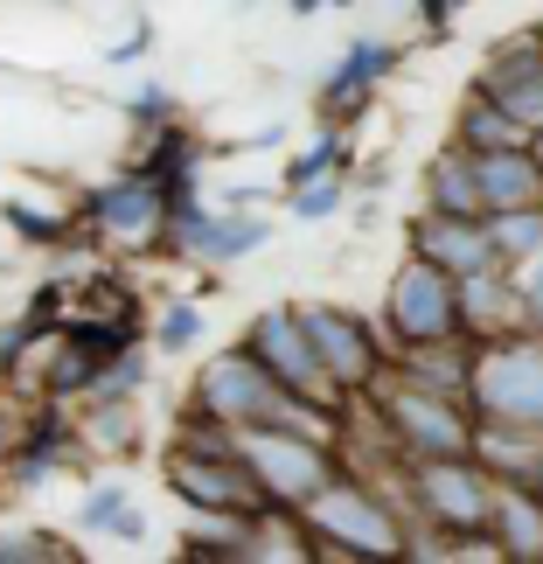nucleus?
Instances as JSON below:
<instances>
[{
  "mask_svg": "<svg viewBox=\"0 0 543 564\" xmlns=\"http://www.w3.org/2000/svg\"><path fill=\"white\" fill-rule=\"evenodd\" d=\"M335 161H341V154H335V140H321V147H314L307 161H293V182H307V175H328Z\"/></svg>",
  "mask_w": 543,
  "mask_h": 564,
  "instance_id": "25",
  "label": "nucleus"
},
{
  "mask_svg": "<svg viewBox=\"0 0 543 564\" xmlns=\"http://www.w3.org/2000/svg\"><path fill=\"white\" fill-rule=\"evenodd\" d=\"M251 245H265V224H209L203 230V258H237V251H251Z\"/></svg>",
  "mask_w": 543,
  "mask_h": 564,
  "instance_id": "21",
  "label": "nucleus"
},
{
  "mask_svg": "<svg viewBox=\"0 0 543 564\" xmlns=\"http://www.w3.org/2000/svg\"><path fill=\"white\" fill-rule=\"evenodd\" d=\"M411 488H419L432 523L453 530V536H481L488 516H495V488L467 453H432V460H419V481Z\"/></svg>",
  "mask_w": 543,
  "mask_h": 564,
  "instance_id": "7",
  "label": "nucleus"
},
{
  "mask_svg": "<svg viewBox=\"0 0 543 564\" xmlns=\"http://www.w3.org/2000/svg\"><path fill=\"white\" fill-rule=\"evenodd\" d=\"M481 91L502 105L509 119H523V126H543V42H523V50H509V56H495L488 63V84Z\"/></svg>",
  "mask_w": 543,
  "mask_h": 564,
  "instance_id": "12",
  "label": "nucleus"
},
{
  "mask_svg": "<svg viewBox=\"0 0 543 564\" xmlns=\"http://www.w3.org/2000/svg\"><path fill=\"white\" fill-rule=\"evenodd\" d=\"M474 411L502 425H543V341H495L474 356Z\"/></svg>",
  "mask_w": 543,
  "mask_h": 564,
  "instance_id": "5",
  "label": "nucleus"
},
{
  "mask_svg": "<svg viewBox=\"0 0 543 564\" xmlns=\"http://www.w3.org/2000/svg\"><path fill=\"white\" fill-rule=\"evenodd\" d=\"M425 203L446 209V216H488V195H481V161L467 147H453L425 167Z\"/></svg>",
  "mask_w": 543,
  "mask_h": 564,
  "instance_id": "16",
  "label": "nucleus"
},
{
  "mask_svg": "<svg viewBox=\"0 0 543 564\" xmlns=\"http://www.w3.org/2000/svg\"><path fill=\"white\" fill-rule=\"evenodd\" d=\"M307 516H314L321 536H335V544H341V557H398L404 551V536H398V523H390L383 495H369L356 481L321 488L314 502H307Z\"/></svg>",
  "mask_w": 543,
  "mask_h": 564,
  "instance_id": "8",
  "label": "nucleus"
},
{
  "mask_svg": "<svg viewBox=\"0 0 543 564\" xmlns=\"http://www.w3.org/2000/svg\"><path fill=\"white\" fill-rule=\"evenodd\" d=\"M195 328H203V321H195V307H167V321H161V341H167V349H188V341H195Z\"/></svg>",
  "mask_w": 543,
  "mask_h": 564,
  "instance_id": "23",
  "label": "nucleus"
},
{
  "mask_svg": "<svg viewBox=\"0 0 543 564\" xmlns=\"http://www.w3.org/2000/svg\"><path fill=\"white\" fill-rule=\"evenodd\" d=\"M245 349L265 362V370L286 383L293 398H314V404H335V411H341V390H335L328 362H321L314 335H307V314H286V307L258 314V321H251V335H245Z\"/></svg>",
  "mask_w": 543,
  "mask_h": 564,
  "instance_id": "6",
  "label": "nucleus"
},
{
  "mask_svg": "<svg viewBox=\"0 0 543 564\" xmlns=\"http://www.w3.org/2000/svg\"><path fill=\"white\" fill-rule=\"evenodd\" d=\"M481 161V195H488V216L495 209H530L543 203V161L530 147H502V154H474Z\"/></svg>",
  "mask_w": 543,
  "mask_h": 564,
  "instance_id": "13",
  "label": "nucleus"
},
{
  "mask_svg": "<svg viewBox=\"0 0 543 564\" xmlns=\"http://www.w3.org/2000/svg\"><path fill=\"white\" fill-rule=\"evenodd\" d=\"M91 216H98L105 237H119L126 251H140V245H154V237H167V188L154 175L119 182V188H105L91 203Z\"/></svg>",
  "mask_w": 543,
  "mask_h": 564,
  "instance_id": "10",
  "label": "nucleus"
},
{
  "mask_svg": "<svg viewBox=\"0 0 543 564\" xmlns=\"http://www.w3.org/2000/svg\"><path fill=\"white\" fill-rule=\"evenodd\" d=\"M515 293H523V307L543 321V251H530V258H515Z\"/></svg>",
  "mask_w": 543,
  "mask_h": 564,
  "instance_id": "22",
  "label": "nucleus"
},
{
  "mask_svg": "<svg viewBox=\"0 0 543 564\" xmlns=\"http://www.w3.org/2000/svg\"><path fill=\"white\" fill-rule=\"evenodd\" d=\"M411 258H432V265L453 272V279H467V272H481V265H502L488 216H446V209H425L419 216V230H411Z\"/></svg>",
  "mask_w": 543,
  "mask_h": 564,
  "instance_id": "9",
  "label": "nucleus"
},
{
  "mask_svg": "<svg viewBox=\"0 0 543 564\" xmlns=\"http://www.w3.org/2000/svg\"><path fill=\"white\" fill-rule=\"evenodd\" d=\"M286 404H293V390L279 383L251 349L216 356L209 370H203V383H195V411H209V419L230 425V432H245V425H279V419H286Z\"/></svg>",
  "mask_w": 543,
  "mask_h": 564,
  "instance_id": "3",
  "label": "nucleus"
},
{
  "mask_svg": "<svg viewBox=\"0 0 543 564\" xmlns=\"http://www.w3.org/2000/svg\"><path fill=\"white\" fill-rule=\"evenodd\" d=\"M307 335H314L321 362H328L335 390H362V383H377V341L362 335V321H356V314L307 307Z\"/></svg>",
  "mask_w": 543,
  "mask_h": 564,
  "instance_id": "11",
  "label": "nucleus"
},
{
  "mask_svg": "<svg viewBox=\"0 0 543 564\" xmlns=\"http://www.w3.org/2000/svg\"><path fill=\"white\" fill-rule=\"evenodd\" d=\"M390 70V50H383V42H362V50L349 56V70H335L328 77V98H321V112H341V119H349V112H362V98H369V84H377Z\"/></svg>",
  "mask_w": 543,
  "mask_h": 564,
  "instance_id": "17",
  "label": "nucleus"
},
{
  "mask_svg": "<svg viewBox=\"0 0 543 564\" xmlns=\"http://www.w3.org/2000/svg\"><path fill=\"white\" fill-rule=\"evenodd\" d=\"M523 133H530V126H523V119H509L488 91L474 98V105H467V119H460V147H467V154H502V147H530Z\"/></svg>",
  "mask_w": 543,
  "mask_h": 564,
  "instance_id": "18",
  "label": "nucleus"
},
{
  "mask_svg": "<svg viewBox=\"0 0 543 564\" xmlns=\"http://www.w3.org/2000/svg\"><path fill=\"white\" fill-rule=\"evenodd\" d=\"M237 453L251 460V474L265 481L272 502H286V509H307L321 488H335V453L321 440H307V432L245 425V432H237Z\"/></svg>",
  "mask_w": 543,
  "mask_h": 564,
  "instance_id": "1",
  "label": "nucleus"
},
{
  "mask_svg": "<svg viewBox=\"0 0 543 564\" xmlns=\"http://www.w3.org/2000/svg\"><path fill=\"white\" fill-rule=\"evenodd\" d=\"M515 307H523V293H515V279L502 265H481L460 279V328L467 335H502L515 321Z\"/></svg>",
  "mask_w": 543,
  "mask_h": 564,
  "instance_id": "14",
  "label": "nucleus"
},
{
  "mask_svg": "<svg viewBox=\"0 0 543 564\" xmlns=\"http://www.w3.org/2000/svg\"><path fill=\"white\" fill-rule=\"evenodd\" d=\"M335 195H341V182H314V188H300V203H293V209H300V216H328V209H335Z\"/></svg>",
  "mask_w": 543,
  "mask_h": 564,
  "instance_id": "24",
  "label": "nucleus"
},
{
  "mask_svg": "<svg viewBox=\"0 0 543 564\" xmlns=\"http://www.w3.org/2000/svg\"><path fill=\"white\" fill-rule=\"evenodd\" d=\"M383 328H390L398 349L453 341L460 335V279L439 272L432 258H411V265L390 279V293H383Z\"/></svg>",
  "mask_w": 543,
  "mask_h": 564,
  "instance_id": "2",
  "label": "nucleus"
},
{
  "mask_svg": "<svg viewBox=\"0 0 543 564\" xmlns=\"http://www.w3.org/2000/svg\"><path fill=\"white\" fill-rule=\"evenodd\" d=\"M488 230H495L502 265H509V258H530V251H543V203H530V209H495Z\"/></svg>",
  "mask_w": 543,
  "mask_h": 564,
  "instance_id": "19",
  "label": "nucleus"
},
{
  "mask_svg": "<svg viewBox=\"0 0 543 564\" xmlns=\"http://www.w3.org/2000/svg\"><path fill=\"white\" fill-rule=\"evenodd\" d=\"M495 536H502V557H543V495L523 481L495 488Z\"/></svg>",
  "mask_w": 543,
  "mask_h": 564,
  "instance_id": "15",
  "label": "nucleus"
},
{
  "mask_svg": "<svg viewBox=\"0 0 543 564\" xmlns=\"http://www.w3.org/2000/svg\"><path fill=\"white\" fill-rule=\"evenodd\" d=\"M84 523H91V530H119L126 544L140 536V516H133V502H126L119 488H98V495H91V509H84Z\"/></svg>",
  "mask_w": 543,
  "mask_h": 564,
  "instance_id": "20",
  "label": "nucleus"
},
{
  "mask_svg": "<svg viewBox=\"0 0 543 564\" xmlns=\"http://www.w3.org/2000/svg\"><path fill=\"white\" fill-rule=\"evenodd\" d=\"M377 404L390 432L419 453V460H432V453H474V411H460V398H446V390H425V383H377Z\"/></svg>",
  "mask_w": 543,
  "mask_h": 564,
  "instance_id": "4",
  "label": "nucleus"
}]
</instances>
